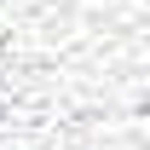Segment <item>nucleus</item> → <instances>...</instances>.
<instances>
[{
	"label": "nucleus",
	"instance_id": "nucleus-1",
	"mask_svg": "<svg viewBox=\"0 0 150 150\" xmlns=\"http://www.w3.org/2000/svg\"><path fill=\"white\" fill-rule=\"evenodd\" d=\"M0 150H144V0H0Z\"/></svg>",
	"mask_w": 150,
	"mask_h": 150
}]
</instances>
